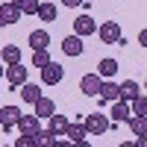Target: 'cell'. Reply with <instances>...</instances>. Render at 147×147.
<instances>
[{"mask_svg": "<svg viewBox=\"0 0 147 147\" xmlns=\"http://www.w3.org/2000/svg\"><path fill=\"white\" fill-rule=\"evenodd\" d=\"M18 18H21V9L15 3H3L0 6V27H12Z\"/></svg>", "mask_w": 147, "mask_h": 147, "instance_id": "obj_11", "label": "cell"}, {"mask_svg": "<svg viewBox=\"0 0 147 147\" xmlns=\"http://www.w3.org/2000/svg\"><path fill=\"white\" fill-rule=\"evenodd\" d=\"M62 53L65 56H82V38H80L77 32L68 35V38L62 41Z\"/></svg>", "mask_w": 147, "mask_h": 147, "instance_id": "obj_13", "label": "cell"}, {"mask_svg": "<svg viewBox=\"0 0 147 147\" xmlns=\"http://www.w3.org/2000/svg\"><path fill=\"white\" fill-rule=\"evenodd\" d=\"M15 147H35V138H32V136H24V132H21V138H15Z\"/></svg>", "mask_w": 147, "mask_h": 147, "instance_id": "obj_27", "label": "cell"}, {"mask_svg": "<svg viewBox=\"0 0 147 147\" xmlns=\"http://www.w3.org/2000/svg\"><path fill=\"white\" fill-rule=\"evenodd\" d=\"M41 97V85H35V82H24L21 85V100L24 103H35Z\"/></svg>", "mask_w": 147, "mask_h": 147, "instance_id": "obj_16", "label": "cell"}, {"mask_svg": "<svg viewBox=\"0 0 147 147\" xmlns=\"http://www.w3.org/2000/svg\"><path fill=\"white\" fill-rule=\"evenodd\" d=\"M97 74H100L103 80H109V77H115V74H118V59H112V56H106V59H100V65H97Z\"/></svg>", "mask_w": 147, "mask_h": 147, "instance_id": "obj_18", "label": "cell"}, {"mask_svg": "<svg viewBox=\"0 0 147 147\" xmlns=\"http://www.w3.org/2000/svg\"><path fill=\"white\" fill-rule=\"evenodd\" d=\"M132 115V109H129V103L127 100H112V109H109V118L115 121V124H127V118Z\"/></svg>", "mask_w": 147, "mask_h": 147, "instance_id": "obj_7", "label": "cell"}, {"mask_svg": "<svg viewBox=\"0 0 147 147\" xmlns=\"http://www.w3.org/2000/svg\"><path fill=\"white\" fill-rule=\"evenodd\" d=\"M18 9H21V15H35L38 12V0H12Z\"/></svg>", "mask_w": 147, "mask_h": 147, "instance_id": "obj_24", "label": "cell"}, {"mask_svg": "<svg viewBox=\"0 0 147 147\" xmlns=\"http://www.w3.org/2000/svg\"><path fill=\"white\" fill-rule=\"evenodd\" d=\"M15 127L24 132V136H35V132L41 129V118L35 115V112H32V115H24V112H21V118H18V124H15Z\"/></svg>", "mask_w": 147, "mask_h": 147, "instance_id": "obj_6", "label": "cell"}, {"mask_svg": "<svg viewBox=\"0 0 147 147\" xmlns=\"http://www.w3.org/2000/svg\"><path fill=\"white\" fill-rule=\"evenodd\" d=\"M0 59H3V65L21 62V47H15V44H6L3 50H0Z\"/></svg>", "mask_w": 147, "mask_h": 147, "instance_id": "obj_21", "label": "cell"}, {"mask_svg": "<svg viewBox=\"0 0 147 147\" xmlns=\"http://www.w3.org/2000/svg\"><path fill=\"white\" fill-rule=\"evenodd\" d=\"M65 136H68V141H71V144H80V141H85V136H88V132H85V127H82V124H71V121H68Z\"/></svg>", "mask_w": 147, "mask_h": 147, "instance_id": "obj_19", "label": "cell"}, {"mask_svg": "<svg viewBox=\"0 0 147 147\" xmlns=\"http://www.w3.org/2000/svg\"><path fill=\"white\" fill-rule=\"evenodd\" d=\"M41 21H56V15H59V9H56V3H38V12H35Z\"/></svg>", "mask_w": 147, "mask_h": 147, "instance_id": "obj_22", "label": "cell"}, {"mask_svg": "<svg viewBox=\"0 0 147 147\" xmlns=\"http://www.w3.org/2000/svg\"><path fill=\"white\" fill-rule=\"evenodd\" d=\"M47 44H50L47 30H32V32H30V47H32V50H44Z\"/></svg>", "mask_w": 147, "mask_h": 147, "instance_id": "obj_17", "label": "cell"}, {"mask_svg": "<svg viewBox=\"0 0 147 147\" xmlns=\"http://www.w3.org/2000/svg\"><path fill=\"white\" fill-rule=\"evenodd\" d=\"M138 94H141V85H138L136 80H124V82L118 85V97H121V100H127V103L136 100Z\"/></svg>", "mask_w": 147, "mask_h": 147, "instance_id": "obj_9", "label": "cell"}, {"mask_svg": "<svg viewBox=\"0 0 147 147\" xmlns=\"http://www.w3.org/2000/svg\"><path fill=\"white\" fill-rule=\"evenodd\" d=\"M47 62H50V53H47V47H44V50H32V65L44 68Z\"/></svg>", "mask_w": 147, "mask_h": 147, "instance_id": "obj_26", "label": "cell"}, {"mask_svg": "<svg viewBox=\"0 0 147 147\" xmlns=\"http://www.w3.org/2000/svg\"><path fill=\"white\" fill-rule=\"evenodd\" d=\"M129 109H132V115H144V112H147V97L138 94L136 100H129Z\"/></svg>", "mask_w": 147, "mask_h": 147, "instance_id": "obj_25", "label": "cell"}, {"mask_svg": "<svg viewBox=\"0 0 147 147\" xmlns=\"http://www.w3.org/2000/svg\"><path fill=\"white\" fill-rule=\"evenodd\" d=\"M138 44H141V47H147V30H141V32H138Z\"/></svg>", "mask_w": 147, "mask_h": 147, "instance_id": "obj_29", "label": "cell"}, {"mask_svg": "<svg viewBox=\"0 0 147 147\" xmlns=\"http://www.w3.org/2000/svg\"><path fill=\"white\" fill-rule=\"evenodd\" d=\"M97 35H100L103 44H118L121 38H124V32H121L118 21H106V24H100V27H97Z\"/></svg>", "mask_w": 147, "mask_h": 147, "instance_id": "obj_2", "label": "cell"}, {"mask_svg": "<svg viewBox=\"0 0 147 147\" xmlns=\"http://www.w3.org/2000/svg\"><path fill=\"white\" fill-rule=\"evenodd\" d=\"M62 77H65V68L59 65V62H53V59L41 68V82H44V85H56V82H62Z\"/></svg>", "mask_w": 147, "mask_h": 147, "instance_id": "obj_4", "label": "cell"}, {"mask_svg": "<svg viewBox=\"0 0 147 147\" xmlns=\"http://www.w3.org/2000/svg\"><path fill=\"white\" fill-rule=\"evenodd\" d=\"M3 77H6V82H9V85L21 88V85L27 82V65H24V62H12V65L6 68V74H3Z\"/></svg>", "mask_w": 147, "mask_h": 147, "instance_id": "obj_3", "label": "cell"}, {"mask_svg": "<svg viewBox=\"0 0 147 147\" xmlns=\"http://www.w3.org/2000/svg\"><path fill=\"white\" fill-rule=\"evenodd\" d=\"M47 129L56 132V136H65V129H68V118L59 115V112H53L50 118H47Z\"/></svg>", "mask_w": 147, "mask_h": 147, "instance_id": "obj_15", "label": "cell"}, {"mask_svg": "<svg viewBox=\"0 0 147 147\" xmlns=\"http://www.w3.org/2000/svg\"><path fill=\"white\" fill-rule=\"evenodd\" d=\"M74 32L80 35V38H85V35H94L97 32V24L91 15H80V18H74Z\"/></svg>", "mask_w": 147, "mask_h": 147, "instance_id": "obj_8", "label": "cell"}, {"mask_svg": "<svg viewBox=\"0 0 147 147\" xmlns=\"http://www.w3.org/2000/svg\"><path fill=\"white\" fill-rule=\"evenodd\" d=\"M97 97H100V103H112L118 100V82H112V77L100 82V91H97Z\"/></svg>", "mask_w": 147, "mask_h": 147, "instance_id": "obj_12", "label": "cell"}, {"mask_svg": "<svg viewBox=\"0 0 147 147\" xmlns=\"http://www.w3.org/2000/svg\"><path fill=\"white\" fill-rule=\"evenodd\" d=\"M3 74H6V68H3V65H0V77H3Z\"/></svg>", "mask_w": 147, "mask_h": 147, "instance_id": "obj_31", "label": "cell"}, {"mask_svg": "<svg viewBox=\"0 0 147 147\" xmlns=\"http://www.w3.org/2000/svg\"><path fill=\"white\" fill-rule=\"evenodd\" d=\"M32 106H35V115H38V118H50V115L56 112V103L50 100V97H44V94H41Z\"/></svg>", "mask_w": 147, "mask_h": 147, "instance_id": "obj_14", "label": "cell"}, {"mask_svg": "<svg viewBox=\"0 0 147 147\" xmlns=\"http://www.w3.org/2000/svg\"><path fill=\"white\" fill-rule=\"evenodd\" d=\"M136 144H138V147H147V132H141V136L136 138Z\"/></svg>", "mask_w": 147, "mask_h": 147, "instance_id": "obj_30", "label": "cell"}, {"mask_svg": "<svg viewBox=\"0 0 147 147\" xmlns=\"http://www.w3.org/2000/svg\"><path fill=\"white\" fill-rule=\"evenodd\" d=\"M127 127L132 136H141V132H147V118L144 115H129L127 118Z\"/></svg>", "mask_w": 147, "mask_h": 147, "instance_id": "obj_20", "label": "cell"}, {"mask_svg": "<svg viewBox=\"0 0 147 147\" xmlns=\"http://www.w3.org/2000/svg\"><path fill=\"white\" fill-rule=\"evenodd\" d=\"M32 138H35V144H38V147H53V144H56V132H50V129H38Z\"/></svg>", "mask_w": 147, "mask_h": 147, "instance_id": "obj_23", "label": "cell"}, {"mask_svg": "<svg viewBox=\"0 0 147 147\" xmlns=\"http://www.w3.org/2000/svg\"><path fill=\"white\" fill-rule=\"evenodd\" d=\"M85 3V0H62V6H68V9H80Z\"/></svg>", "mask_w": 147, "mask_h": 147, "instance_id": "obj_28", "label": "cell"}, {"mask_svg": "<svg viewBox=\"0 0 147 147\" xmlns=\"http://www.w3.org/2000/svg\"><path fill=\"white\" fill-rule=\"evenodd\" d=\"M144 91H147V82H144Z\"/></svg>", "mask_w": 147, "mask_h": 147, "instance_id": "obj_32", "label": "cell"}, {"mask_svg": "<svg viewBox=\"0 0 147 147\" xmlns=\"http://www.w3.org/2000/svg\"><path fill=\"white\" fill-rule=\"evenodd\" d=\"M18 118H21V109L18 106H3V109H0V127H3L6 132L18 124Z\"/></svg>", "mask_w": 147, "mask_h": 147, "instance_id": "obj_10", "label": "cell"}, {"mask_svg": "<svg viewBox=\"0 0 147 147\" xmlns=\"http://www.w3.org/2000/svg\"><path fill=\"white\" fill-rule=\"evenodd\" d=\"M100 82H103V77L100 74H85V77L80 80V91L85 94V97H97V91H100Z\"/></svg>", "mask_w": 147, "mask_h": 147, "instance_id": "obj_5", "label": "cell"}, {"mask_svg": "<svg viewBox=\"0 0 147 147\" xmlns=\"http://www.w3.org/2000/svg\"><path fill=\"white\" fill-rule=\"evenodd\" d=\"M144 118H147V112H144Z\"/></svg>", "mask_w": 147, "mask_h": 147, "instance_id": "obj_33", "label": "cell"}, {"mask_svg": "<svg viewBox=\"0 0 147 147\" xmlns=\"http://www.w3.org/2000/svg\"><path fill=\"white\" fill-rule=\"evenodd\" d=\"M82 127H85V132H88V136H106V132L112 129V121H109L103 112H91V115H85Z\"/></svg>", "mask_w": 147, "mask_h": 147, "instance_id": "obj_1", "label": "cell"}]
</instances>
